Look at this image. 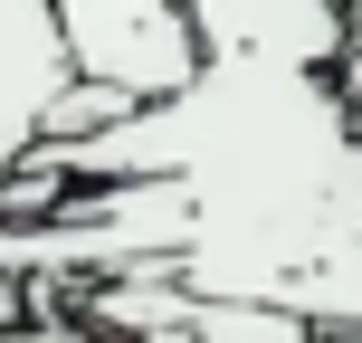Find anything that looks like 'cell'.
Here are the masks:
<instances>
[{"mask_svg": "<svg viewBox=\"0 0 362 343\" xmlns=\"http://www.w3.org/2000/svg\"><path fill=\"white\" fill-rule=\"evenodd\" d=\"M29 181H172L191 229L172 286L296 315L315 334H362V105L334 76L210 57L172 105H144L86 144H48Z\"/></svg>", "mask_w": 362, "mask_h": 343, "instance_id": "1", "label": "cell"}, {"mask_svg": "<svg viewBox=\"0 0 362 343\" xmlns=\"http://www.w3.org/2000/svg\"><path fill=\"white\" fill-rule=\"evenodd\" d=\"M57 29H67V57L86 86H115L134 105H172L200 76V38L181 0H48Z\"/></svg>", "mask_w": 362, "mask_h": 343, "instance_id": "2", "label": "cell"}, {"mask_svg": "<svg viewBox=\"0 0 362 343\" xmlns=\"http://www.w3.org/2000/svg\"><path fill=\"white\" fill-rule=\"evenodd\" d=\"M200 38V67L229 57V67H305L334 76L353 57V10L344 0H181Z\"/></svg>", "mask_w": 362, "mask_h": 343, "instance_id": "3", "label": "cell"}, {"mask_svg": "<svg viewBox=\"0 0 362 343\" xmlns=\"http://www.w3.org/2000/svg\"><path fill=\"white\" fill-rule=\"evenodd\" d=\"M67 86H76V57H67L57 10L48 0H0V200L38 163L48 115L67 105Z\"/></svg>", "mask_w": 362, "mask_h": 343, "instance_id": "4", "label": "cell"}, {"mask_svg": "<svg viewBox=\"0 0 362 343\" xmlns=\"http://www.w3.org/2000/svg\"><path fill=\"white\" fill-rule=\"evenodd\" d=\"M325 343H362V334H325Z\"/></svg>", "mask_w": 362, "mask_h": 343, "instance_id": "5", "label": "cell"}, {"mask_svg": "<svg viewBox=\"0 0 362 343\" xmlns=\"http://www.w3.org/2000/svg\"><path fill=\"white\" fill-rule=\"evenodd\" d=\"M344 10H362V0H344Z\"/></svg>", "mask_w": 362, "mask_h": 343, "instance_id": "6", "label": "cell"}]
</instances>
